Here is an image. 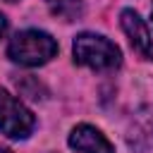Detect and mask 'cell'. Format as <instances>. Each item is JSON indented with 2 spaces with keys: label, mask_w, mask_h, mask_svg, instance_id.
<instances>
[{
  "label": "cell",
  "mask_w": 153,
  "mask_h": 153,
  "mask_svg": "<svg viewBox=\"0 0 153 153\" xmlns=\"http://www.w3.org/2000/svg\"><path fill=\"white\" fill-rule=\"evenodd\" d=\"M120 24H122V31L127 33L129 43H131L143 57L153 60V33H151L146 19H141V14L134 12V10H122Z\"/></svg>",
  "instance_id": "277c9868"
},
{
  "label": "cell",
  "mask_w": 153,
  "mask_h": 153,
  "mask_svg": "<svg viewBox=\"0 0 153 153\" xmlns=\"http://www.w3.org/2000/svg\"><path fill=\"white\" fill-rule=\"evenodd\" d=\"M67 143H69V148H74L79 153H115L112 143L91 124H76L69 131Z\"/></svg>",
  "instance_id": "5b68a950"
},
{
  "label": "cell",
  "mask_w": 153,
  "mask_h": 153,
  "mask_svg": "<svg viewBox=\"0 0 153 153\" xmlns=\"http://www.w3.org/2000/svg\"><path fill=\"white\" fill-rule=\"evenodd\" d=\"M72 55H74V62L76 65H84V67H91L96 72H108V69H115L120 67L122 62V53L120 48L105 38V36H98V33H79L72 43Z\"/></svg>",
  "instance_id": "7a4b0ae2"
},
{
  "label": "cell",
  "mask_w": 153,
  "mask_h": 153,
  "mask_svg": "<svg viewBox=\"0 0 153 153\" xmlns=\"http://www.w3.org/2000/svg\"><path fill=\"white\" fill-rule=\"evenodd\" d=\"M0 153H12L10 148H5V146H0Z\"/></svg>",
  "instance_id": "ba28073f"
},
{
  "label": "cell",
  "mask_w": 153,
  "mask_h": 153,
  "mask_svg": "<svg viewBox=\"0 0 153 153\" xmlns=\"http://www.w3.org/2000/svg\"><path fill=\"white\" fill-rule=\"evenodd\" d=\"M53 17L62 22H76L84 14V0H45Z\"/></svg>",
  "instance_id": "8992f818"
},
{
  "label": "cell",
  "mask_w": 153,
  "mask_h": 153,
  "mask_svg": "<svg viewBox=\"0 0 153 153\" xmlns=\"http://www.w3.org/2000/svg\"><path fill=\"white\" fill-rule=\"evenodd\" d=\"M5 31H7V19H5V14L0 12V38L5 36Z\"/></svg>",
  "instance_id": "52a82bcc"
},
{
  "label": "cell",
  "mask_w": 153,
  "mask_h": 153,
  "mask_svg": "<svg viewBox=\"0 0 153 153\" xmlns=\"http://www.w3.org/2000/svg\"><path fill=\"white\" fill-rule=\"evenodd\" d=\"M10 2H14V0H10Z\"/></svg>",
  "instance_id": "9c48e42d"
},
{
  "label": "cell",
  "mask_w": 153,
  "mask_h": 153,
  "mask_svg": "<svg viewBox=\"0 0 153 153\" xmlns=\"http://www.w3.org/2000/svg\"><path fill=\"white\" fill-rule=\"evenodd\" d=\"M36 127L33 112L10 91L0 88V131L10 139H26Z\"/></svg>",
  "instance_id": "3957f363"
},
{
  "label": "cell",
  "mask_w": 153,
  "mask_h": 153,
  "mask_svg": "<svg viewBox=\"0 0 153 153\" xmlns=\"http://www.w3.org/2000/svg\"><path fill=\"white\" fill-rule=\"evenodd\" d=\"M7 55L17 65L38 67L57 55V41L45 31L26 29V31H19L12 36V41L7 45Z\"/></svg>",
  "instance_id": "6da1fadb"
}]
</instances>
